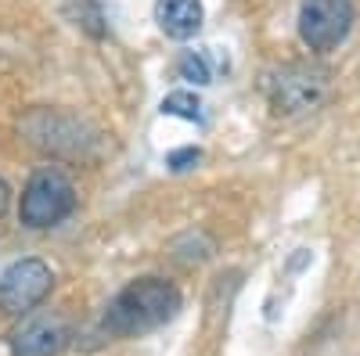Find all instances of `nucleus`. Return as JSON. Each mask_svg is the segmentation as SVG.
I'll return each mask as SVG.
<instances>
[{"label":"nucleus","instance_id":"obj_1","mask_svg":"<svg viewBox=\"0 0 360 356\" xmlns=\"http://www.w3.org/2000/svg\"><path fill=\"white\" fill-rule=\"evenodd\" d=\"M180 313V291L166 277H137L115 295L105 310L101 328L112 338H141L159 331Z\"/></svg>","mask_w":360,"mask_h":356},{"label":"nucleus","instance_id":"obj_2","mask_svg":"<svg viewBox=\"0 0 360 356\" xmlns=\"http://www.w3.org/2000/svg\"><path fill=\"white\" fill-rule=\"evenodd\" d=\"M76 209V187L62 169H40L29 176V184L22 191V205H18V220L33 230L54 227L65 216H72Z\"/></svg>","mask_w":360,"mask_h":356},{"label":"nucleus","instance_id":"obj_3","mask_svg":"<svg viewBox=\"0 0 360 356\" xmlns=\"http://www.w3.org/2000/svg\"><path fill=\"white\" fill-rule=\"evenodd\" d=\"M22 133L33 140L37 147L51 155H65V159H86L90 144H98V130L83 123V119L69 115V112H54V108H40L22 123Z\"/></svg>","mask_w":360,"mask_h":356},{"label":"nucleus","instance_id":"obj_4","mask_svg":"<svg viewBox=\"0 0 360 356\" xmlns=\"http://www.w3.org/2000/svg\"><path fill=\"white\" fill-rule=\"evenodd\" d=\"M328 94V76L310 65H285L266 76V101L274 115H307L314 112Z\"/></svg>","mask_w":360,"mask_h":356},{"label":"nucleus","instance_id":"obj_5","mask_svg":"<svg viewBox=\"0 0 360 356\" xmlns=\"http://www.w3.org/2000/svg\"><path fill=\"white\" fill-rule=\"evenodd\" d=\"M353 0H303L299 8V37L310 51H335L353 33Z\"/></svg>","mask_w":360,"mask_h":356},{"label":"nucleus","instance_id":"obj_6","mask_svg":"<svg viewBox=\"0 0 360 356\" xmlns=\"http://www.w3.org/2000/svg\"><path fill=\"white\" fill-rule=\"evenodd\" d=\"M51 284H54V274L44 259H18L0 274V310L22 317L47 299Z\"/></svg>","mask_w":360,"mask_h":356},{"label":"nucleus","instance_id":"obj_7","mask_svg":"<svg viewBox=\"0 0 360 356\" xmlns=\"http://www.w3.org/2000/svg\"><path fill=\"white\" fill-rule=\"evenodd\" d=\"M69 345V324L62 317H33L11 335L15 356H58Z\"/></svg>","mask_w":360,"mask_h":356},{"label":"nucleus","instance_id":"obj_8","mask_svg":"<svg viewBox=\"0 0 360 356\" xmlns=\"http://www.w3.org/2000/svg\"><path fill=\"white\" fill-rule=\"evenodd\" d=\"M155 22L166 37L188 40L202 29L205 8H202V0H155Z\"/></svg>","mask_w":360,"mask_h":356},{"label":"nucleus","instance_id":"obj_9","mask_svg":"<svg viewBox=\"0 0 360 356\" xmlns=\"http://www.w3.org/2000/svg\"><path fill=\"white\" fill-rule=\"evenodd\" d=\"M176 76L188 79V83H195V86L213 83V65H209L205 51H184V54H180V58H176Z\"/></svg>","mask_w":360,"mask_h":356},{"label":"nucleus","instance_id":"obj_10","mask_svg":"<svg viewBox=\"0 0 360 356\" xmlns=\"http://www.w3.org/2000/svg\"><path fill=\"white\" fill-rule=\"evenodd\" d=\"M162 115H180L188 123H202L205 112H202V101L188 91H176V94H166L162 98Z\"/></svg>","mask_w":360,"mask_h":356},{"label":"nucleus","instance_id":"obj_11","mask_svg":"<svg viewBox=\"0 0 360 356\" xmlns=\"http://www.w3.org/2000/svg\"><path fill=\"white\" fill-rule=\"evenodd\" d=\"M195 162H198V147H180V152H173V155L166 159V166L176 169V173H180V169H191Z\"/></svg>","mask_w":360,"mask_h":356},{"label":"nucleus","instance_id":"obj_12","mask_svg":"<svg viewBox=\"0 0 360 356\" xmlns=\"http://www.w3.org/2000/svg\"><path fill=\"white\" fill-rule=\"evenodd\" d=\"M8 202H11V191H8V184H4V180H0V216L8 213Z\"/></svg>","mask_w":360,"mask_h":356}]
</instances>
